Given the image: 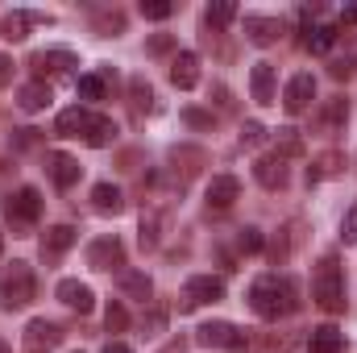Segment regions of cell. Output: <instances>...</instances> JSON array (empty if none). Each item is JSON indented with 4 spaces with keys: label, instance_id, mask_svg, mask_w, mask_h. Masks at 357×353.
<instances>
[{
    "label": "cell",
    "instance_id": "47",
    "mask_svg": "<svg viewBox=\"0 0 357 353\" xmlns=\"http://www.w3.org/2000/svg\"><path fill=\"white\" fill-rule=\"evenodd\" d=\"M8 84H13V59L0 54V88H8Z\"/></svg>",
    "mask_w": 357,
    "mask_h": 353
},
{
    "label": "cell",
    "instance_id": "12",
    "mask_svg": "<svg viewBox=\"0 0 357 353\" xmlns=\"http://www.w3.org/2000/svg\"><path fill=\"white\" fill-rule=\"evenodd\" d=\"M46 171H50V183L59 187V191H67V187H75L79 183V175H84V167L71 158V154H46Z\"/></svg>",
    "mask_w": 357,
    "mask_h": 353
},
{
    "label": "cell",
    "instance_id": "31",
    "mask_svg": "<svg viewBox=\"0 0 357 353\" xmlns=\"http://www.w3.org/2000/svg\"><path fill=\"white\" fill-rule=\"evenodd\" d=\"M162 241V212L158 208H146L142 212V250H154Z\"/></svg>",
    "mask_w": 357,
    "mask_h": 353
},
{
    "label": "cell",
    "instance_id": "22",
    "mask_svg": "<svg viewBox=\"0 0 357 353\" xmlns=\"http://www.w3.org/2000/svg\"><path fill=\"white\" fill-rule=\"evenodd\" d=\"M345 350V333L337 324H320L307 333V353H341Z\"/></svg>",
    "mask_w": 357,
    "mask_h": 353
},
{
    "label": "cell",
    "instance_id": "45",
    "mask_svg": "<svg viewBox=\"0 0 357 353\" xmlns=\"http://www.w3.org/2000/svg\"><path fill=\"white\" fill-rule=\"evenodd\" d=\"M328 75H333V80H349V75H354V63H349V59H333V63H328Z\"/></svg>",
    "mask_w": 357,
    "mask_h": 353
},
{
    "label": "cell",
    "instance_id": "15",
    "mask_svg": "<svg viewBox=\"0 0 357 353\" xmlns=\"http://www.w3.org/2000/svg\"><path fill=\"white\" fill-rule=\"evenodd\" d=\"M91 108H84V104H71V108H63L59 112V121H54V133L59 137H84L88 133V125H91Z\"/></svg>",
    "mask_w": 357,
    "mask_h": 353
},
{
    "label": "cell",
    "instance_id": "24",
    "mask_svg": "<svg viewBox=\"0 0 357 353\" xmlns=\"http://www.w3.org/2000/svg\"><path fill=\"white\" fill-rule=\"evenodd\" d=\"M250 91L258 104H274V67L270 63H254L250 71Z\"/></svg>",
    "mask_w": 357,
    "mask_h": 353
},
{
    "label": "cell",
    "instance_id": "9",
    "mask_svg": "<svg viewBox=\"0 0 357 353\" xmlns=\"http://www.w3.org/2000/svg\"><path fill=\"white\" fill-rule=\"evenodd\" d=\"M88 266L91 270H121V266H125V246H121V237H96L88 246Z\"/></svg>",
    "mask_w": 357,
    "mask_h": 353
},
{
    "label": "cell",
    "instance_id": "29",
    "mask_svg": "<svg viewBox=\"0 0 357 353\" xmlns=\"http://www.w3.org/2000/svg\"><path fill=\"white\" fill-rule=\"evenodd\" d=\"M345 171V154H337V150H328V154H320V158H312V167H307V183H320V179H333Z\"/></svg>",
    "mask_w": 357,
    "mask_h": 353
},
{
    "label": "cell",
    "instance_id": "7",
    "mask_svg": "<svg viewBox=\"0 0 357 353\" xmlns=\"http://www.w3.org/2000/svg\"><path fill=\"white\" fill-rule=\"evenodd\" d=\"M216 299H225V278H216V274H191L187 287H183L178 308L191 312V308H199V303H216Z\"/></svg>",
    "mask_w": 357,
    "mask_h": 353
},
{
    "label": "cell",
    "instance_id": "3",
    "mask_svg": "<svg viewBox=\"0 0 357 353\" xmlns=\"http://www.w3.org/2000/svg\"><path fill=\"white\" fill-rule=\"evenodd\" d=\"M33 295H38V278H33L29 262H13L0 274V308L4 312H21L25 303H33Z\"/></svg>",
    "mask_w": 357,
    "mask_h": 353
},
{
    "label": "cell",
    "instance_id": "46",
    "mask_svg": "<svg viewBox=\"0 0 357 353\" xmlns=\"http://www.w3.org/2000/svg\"><path fill=\"white\" fill-rule=\"evenodd\" d=\"M42 137H38V129H17V146L25 150V146H38Z\"/></svg>",
    "mask_w": 357,
    "mask_h": 353
},
{
    "label": "cell",
    "instance_id": "16",
    "mask_svg": "<svg viewBox=\"0 0 357 353\" xmlns=\"http://www.w3.org/2000/svg\"><path fill=\"white\" fill-rule=\"evenodd\" d=\"M287 158H278V154H262L258 163H254V179L266 187V191H278V187H287Z\"/></svg>",
    "mask_w": 357,
    "mask_h": 353
},
{
    "label": "cell",
    "instance_id": "33",
    "mask_svg": "<svg viewBox=\"0 0 357 353\" xmlns=\"http://www.w3.org/2000/svg\"><path fill=\"white\" fill-rule=\"evenodd\" d=\"M237 250H241V254H262V250H266V233H262L258 225L237 229Z\"/></svg>",
    "mask_w": 357,
    "mask_h": 353
},
{
    "label": "cell",
    "instance_id": "11",
    "mask_svg": "<svg viewBox=\"0 0 357 353\" xmlns=\"http://www.w3.org/2000/svg\"><path fill=\"white\" fill-rule=\"evenodd\" d=\"M75 237H79L75 225H50V229L42 233V258H46V262H59V258L75 246Z\"/></svg>",
    "mask_w": 357,
    "mask_h": 353
},
{
    "label": "cell",
    "instance_id": "13",
    "mask_svg": "<svg viewBox=\"0 0 357 353\" xmlns=\"http://www.w3.org/2000/svg\"><path fill=\"white\" fill-rule=\"evenodd\" d=\"M237 195H241V183H237L233 175H212V183H208V191H204L208 208H216V212L233 208V204H237Z\"/></svg>",
    "mask_w": 357,
    "mask_h": 353
},
{
    "label": "cell",
    "instance_id": "30",
    "mask_svg": "<svg viewBox=\"0 0 357 353\" xmlns=\"http://www.w3.org/2000/svg\"><path fill=\"white\" fill-rule=\"evenodd\" d=\"M274 154H278V158H299V154H303V137H299V129H291V125L278 129V133H274Z\"/></svg>",
    "mask_w": 357,
    "mask_h": 353
},
{
    "label": "cell",
    "instance_id": "50",
    "mask_svg": "<svg viewBox=\"0 0 357 353\" xmlns=\"http://www.w3.org/2000/svg\"><path fill=\"white\" fill-rule=\"evenodd\" d=\"M104 353H133V350H129L125 341H108V345H104Z\"/></svg>",
    "mask_w": 357,
    "mask_h": 353
},
{
    "label": "cell",
    "instance_id": "4",
    "mask_svg": "<svg viewBox=\"0 0 357 353\" xmlns=\"http://www.w3.org/2000/svg\"><path fill=\"white\" fill-rule=\"evenodd\" d=\"M195 345H204V350H237V353H245L250 350V337H245L241 329H233L229 320H208V324L195 329Z\"/></svg>",
    "mask_w": 357,
    "mask_h": 353
},
{
    "label": "cell",
    "instance_id": "25",
    "mask_svg": "<svg viewBox=\"0 0 357 353\" xmlns=\"http://www.w3.org/2000/svg\"><path fill=\"white\" fill-rule=\"evenodd\" d=\"M121 291H125L129 299H137V303H150L154 283H150V274H146V270H125V274H121Z\"/></svg>",
    "mask_w": 357,
    "mask_h": 353
},
{
    "label": "cell",
    "instance_id": "51",
    "mask_svg": "<svg viewBox=\"0 0 357 353\" xmlns=\"http://www.w3.org/2000/svg\"><path fill=\"white\" fill-rule=\"evenodd\" d=\"M0 353H13V350H8V341H4V337H0Z\"/></svg>",
    "mask_w": 357,
    "mask_h": 353
},
{
    "label": "cell",
    "instance_id": "19",
    "mask_svg": "<svg viewBox=\"0 0 357 353\" xmlns=\"http://www.w3.org/2000/svg\"><path fill=\"white\" fill-rule=\"evenodd\" d=\"M171 84L183 91L199 84V54L195 50H178L175 59H171Z\"/></svg>",
    "mask_w": 357,
    "mask_h": 353
},
{
    "label": "cell",
    "instance_id": "34",
    "mask_svg": "<svg viewBox=\"0 0 357 353\" xmlns=\"http://www.w3.org/2000/svg\"><path fill=\"white\" fill-rule=\"evenodd\" d=\"M129 96H133V108H137V112H150V108H154V88H150L146 75H133V80H129Z\"/></svg>",
    "mask_w": 357,
    "mask_h": 353
},
{
    "label": "cell",
    "instance_id": "5",
    "mask_svg": "<svg viewBox=\"0 0 357 353\" xmlns=\"http://www.w3.org/2000/svg\"><path fill=\"white\" fill-rule=\"evenodd\" d=\"M4 216H8L13 229L38 225V216H42V191H38V187H17V191L8 195V204H4Z\"/></svg>",
    "mask_w": 357,
    "mask_h": 353
},
{
    "label": "cell",
    "instance_id": "17",
    "mask_svg": "<svg viewBox=\"0 0 357 353\" xmlns=\"http://www.w3.org/2000/svg\"><path fill=\"white\" fill-rule=\"evenodd\" d=\"M50 21H54L50 13H29V8H17V13H8V17L0 21V29H4V38H8V42H21L29 25H50Z\"/></svg>",
    "mask_w": 357,
    "mask_h": 353
},
{
    "label": "cell",
    "instance_id": "36",
    "mask_svg": "<svg viewBox=\"0 0 357 353\" xmlns=\"http://www.w3.org/2000/svg\"><path fill=\"white\" fill-rule=\"evenodd\" d=\"M233 17H237V4H229V0H220V4H208V8H204V25H212V29H225Z\"/></svg>",
    "mask_w": 357,
    "mask_h": 353
},
{
    "label": "cell",
    "instance_id": "8",
    "mask_svg": "<svg viewBox=\"0 0 357 353\" xmlns=\"http://www.w3.org/2000/svg\"><path fill=\"white\" fill-rule=\"evenodd\" d=\"M29 67H33V75L46 84V80H54V75H67L71 67H79V59H75V50L50 46V50H38V54L29 59Z\"/></svg>",
    "mask_w": 357,
    "mask_h": 353
},
{
    "label": "cell",
    "instance_id": "10",
    "mask_svg": "<svg viewBox=\"0 0 357 353\" xmlns=\"http://www.w3.org/2000/svg\"><path fill=\"white\" fill-rule=\"evenodd\" d=\"M312 100H316V80H312L307 71H299V75L287 84V91H282V108H287L291 117H299V112L312 108Z\"/></svg>",
    "mask_w": 357,
    "mask_h": 353
},
{
    "label": "cell",
    "instance_id": "38",
    "mask_svg": "<svg viewBox=\"0 0 357 353\" xmlns=\"http://www.w3.org/2000/svg\"><path fill=\"white\" fill-rule=\"evenodd\" d=\"M75 88H79L84 108H88V104H96V100H104V80H100V75H79V84H75Z\"/></svg>",
    "mask_w": 357,
    "mask_h": 353
},
{
    "label": "cell",
    "instance_id": "49",
    "mask_svg": "<svg viewBox=\"0 0 357 353\" xmlns=\"http://www.w3.org/2000/svg\"><path fill=\"white\" fill-rule=\"evenodd\" d=\"M341 25H357V4H345L341 8Z\"/></svg>",
    "mask_w": 357,
    "mask_h": 353
},
{
    "label": "cell",
    "instance_id": "20",
    "mask_svg": "<svg viewBox=\"0 0 357 353\" xmlns=\"http://www.w3.org/2000/svg\"><path fill=\"white\" fill-rule=\"evenodd\" d=\"M91 208L100 216H116V212H125V191L116 183H96L91 187Z\"/></svg>",
    "mask_w": 357,
    "mask_h": 353
},
{
    "label": "cell",
    "instance_id": "1",
    "mask_svg": "<svg viewBox=\"0 0 357 353\" xmlns=\"http://www.w3.org/2000/svg\"><path fill=\"white\" fill-rule=\"evenodd\" d=\"M250 308L262 316V320H282L299 308V287L295 278L287 274H262L254 287H250Z\"/></svg>",
    "mask_w": 357,
    "mask_h": 353
},
{
    "label": "cell",
    "instance_id": "28",
    "mask_svg": "<svg viewBox=\"0 0 357 353\" xmlns=\"http://www.w3.org/2000/svg\"><path fill=\"white\" fill-rule=\"evenodd\" d=\"M84 142H88L91 150H104V146H112L116 142V121L112 117H91L88 133H84Z\"/></svg>",
    "mask_w": 357,
    "mask_h": 353
},
{
    "label": "cell",
    "instance_id": "21",
    "mask_svg": "<svg viewBox=\"0 0 357 353\" xmlns=\"http://www.w3.org/2000/svg\"><path fill=\"white\" fill-rule=\"evenodd\" d=\"M278 33H282V21H278V17H258V13L245 17V38H250L254 46H270V42H278Z\"/></svg>",
    "mask_w": 357,
    "mask_h": 353
},
{
    "label": "cell",
    "instance_id": "52",
    "mask_svg": "<svg viewBox=\"0 0 357 353\" xmlns=\"http://www.w3.org/2000/svg\"><path fill=\"white\" fill-rule=\"evenodd\" d=\"M0 254H4V233H0Z\"/></svg>",
    "mask_w": 357,
    "mask_h": 353
},
{
    "label": "cell",
    "instance_id": "37",
    "mask_svg": "<svg viewBox=\"0 0 357 353\" xmlns=\"http://www.w3.org/2000/svg\"><path fill=\"white\" fill-rule=\"evenodd\" d=\"M167 329V308L162 303H150V312H142V333L146 337H158Z\"/></svg>",
    "mask_w": 357,
    "mask_h": 353
},
{
    "label": "cell",
    "instance_id": "27",
    "mask_svg": "<svg viewBox=\"0 0 357 353\" xmlns=\"http://www.w3.org/2000/svg\"><path fill=\"white\" fill-rule=\"evenodd\" d=\"M171 163H175V171H183V175L191 179L208 167V154L195 150V146H175V150H171Z\"/></svg>",
    "mask_w": 357,
    "mask_h": 353
},
{
    "label": "cell",
    "instance_id": "23",
    "mask_svg": "<svg viewBox=\"0 0 357 353\" xmlns=\"http://www.w3.org/2000/svg\"><path fill=\"white\" fill-rule=\"evenodd\" d=\"M345 121H349V100H345V96L324 100V108H320V129H324V133H341Z\"/></svg>",
    "mask_w": 357,
    "mask_h": 353
},
{
    "label": "cell",
    "instance_id": "40",
    "mask_svg": "<svg viewBox=\"0 0 357 353\" xmlns=\"http://www.w3.org/2000/svg\"><path fill=\"white\" fill-rule=\"evenodd\" d=\"M262 142H266V125H262V121H245V125H241V146L254 150V146H262Z\"/></svg>",
    "mask_w": 357,
    "mask_h": 353
},
{
    "label": "cell",
    "instance_id": "18",
    "mask_svg": "<svg viewBox=\"0 0 357 353\" xmlns=\"http://www.w3.org/2000/svg\"><path fill=\"white\" fill-rule=\"evenodd\" d=\"M59 299H63L71 312H79V316H88L91 308H96L91 287H88V283H79V278H63V283H59Z\"/></svg>",
    "mask_w": 357,
    "mask_h": 353
},
{
    "label": "cell",
    "instance_id": "14",
    "mask_svg": "<svg viewBox=\"0 0 357 353\" xmlns=\"http://www.w3.org/2000/svg\"><path fill=\"white\" fill-rule=\"evenodd\" d=\"M303 21H307V29H303V46H307L312 54H328V50L337 46V25H328V21H312V13H303Z\"/></svg>",
    "mask_w": 357,
    "mask_h": 353
},
{
    "label": "cell",
    "instance_id": "48",
    "mask_svg": "<svg viewBox=\"0 0 357 353\" xmlns=\"http://www.w3.org/2000/svg\"><path fill=\"white\" fill-rule=\"evenodd\" d=\"M158 353H187V337H171V341H167Z\"/></svg>",
    "mask_w": 357,
    "mask_h": 353
},
{
    "label": "cell",
    "instance_id": "42",
    "mask_svg": "<svg viewBox=\"0 0 357 353\" xmlns=\"http://www.w3.org/2000/svg\"><path fill=\"white\" fill-rule=\"evenodd\" d=\"M341 241L345 246H357V204H349L345 216H341Z\"/></svg>",
    "mask_w": 357,
    "mask_h": 353
},
{
    "label": "cell",
    "instance_id": "6",
    "mask_svg": "<svg viewBox=\"0 0 357 353\" xmlns=\"http://www.w3.org/2000/svg\"><path fill=\"white\" fill-rule=\"evenodd\" d=\"M63 329L54 324V320H46V316H38V320H29L25 324V333H21V350L25 353H54L63 345Z\"/></svg>",
    "mask_w": 357,
    "mask_h": 353
},
{
    "label": "cell",
    "instance_id": "32",
    "mask_svg": "<svg viewBox=\"0 0 357 353\" xmlns=\"http://www.w3.org/2000/svg\"><path fill=\"white\" fill-rule=\"evenodd\" d=\"M91 25H96L100 38H116V33L125 29V13H121V8H104V13H96Z\"/></svg>",
    "mask_w": 357,
    "mask_h": 353
},
{
    "label": "cell",
    "instance_id": "41",
    "mask_svg": "<svg viewBox=\"0 0 357 353\" xmlns=\"http://www.w3.org/2000/svg\"><path fill=\"white\" fill-rule=\"evenodd\" d=\"M175 13V4H167V0H142V17L146 21H167Z\"/></svg>",
    "mask_w": 357,
    "mask_h": 353
},
{
    "label": "cell",
    "instance_id": "35",
    "mask_svg": "<svg viewBox=\"0 0 357 353\" xmlns=\"http://www.w3.org/2000/svg\"><path fill=\"white\" fill-rule=\"evenodd\" d=\"M295 229H299V225L291 220V225H287V229H282V233L270 241V258H274L278 266L287 262V258H291V250H295Z\"/></svg>",
    "mask_w": 357,
    "mask_h": 353
},
{
    "label": "cell",
    "instance_id": "39",
    "mask_svg": "<svg viewBox=\"0 0 357 353\" xmlns=\"http://www.w3.org/2000/svg\"><path fill=\"white\" fill-rule=\"evenodd\" d=\"M104 329H108V333H125V329H129V312H125V303H108V312H104Z\"/></svg>",
    "mask_w": 357,
    "mask_h": 353
},
{
    "label": "cell",
    "instance_id": "44",
    "mask_svg": "<svg viewBox=\"0 0 357 353\" xmlns=\"http://www.w3.org/2000/svg\"><path fill=\"white\" fill-rule=\"evenodd\" d=\"M183 121H187L191 129H212V125H216V117H212V112H199V108H183Z\"/></svg>",
    "mask_w": 357,
    "mask_h": 353
},
{
    "label": "cell",
    "instance_id": "43",
    "mask_svg": "<svg viewBox=\"0 0 357 353\" xmlns=\"http://www.w3.org/2000/svg\"><path fill=\"white\" fill-rule=\"evenodd\" d=\"M171 50H175V38H171V33H154V38L146 42V54H154V59H158V54H171Z\"/></svg>",
    "mask_w": 357,
    "mask_h": 353
},
{
    "label": "cell",
    "instance_id": "26",
    "mask_svg": "<svg viewBox=\"0 0 357 353\" xmlns=\"http://www.w3.org/2000/svg\"><path fill=\"white\" fill-rule=\"evenodd\" d=\"M50 100H54V96H50V84H42V80H29L25 88L17 91V104H21L25 112H42Z\"/></svg>",
    "mask_w": 357,
    "mask_h": 353
},
{
    "label": "cell",
    "instance_id": "2",
    "mask_svg": "<svg viewBox=\"0 0 357 353\" xmlns=\"http://www.w3.org/2000/svg\"><path fill=\"white\" fill-rule=\"evenodd\" d=\"M312 299L324 308V312H345V278H341V262L328 254V258H320L316 266V278H312Z\"/></svg>",
    "mask_w": 357,
    "mask_h": 353
}]
</instances>
